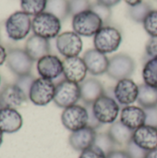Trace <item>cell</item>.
I'll use <instances>...</instances> for the list:
<instances>
[{"label":"cell","mask_w":157,"mask_h":158,"mask_svg":"<svg viewBox=\"0 0 157 158\" xmlns=\"http://www.w3.org/2000/svg\"><path fill=\"white\" fill-rule=\"evenodd\" d=\"M45 11L55 15L63 21L70 16L69 0H47Z\"/></svg>","instance_id":"d4e9b609"},{"label":"cell","mask_w":157,"mask_h":158,"mask_svg":"<svg viewBox=\"0 0 157 158\" xmlns=\"http://www.w3.org/2000/svg\"><path fill=\"white\" fill-rule=\"evenodd\" d=\"M37 72L40 77L52 81L63 75V61L56 55H46L37 61Z\"/></svg>","instance_id":"4fadbf2b"},{"label":"cell","mask_w":157,"mask_h":158,"mask_svg":"<svg viewBox=\"0 0 157 158\" xmlns=\"http://www.w3.org/2000/svg\"><path fill=\"white\" fill-rule=\"evenodd\" d=\"M142 76L145 84L157 88V58H149L145 62Z\"/></svg>","instance_id":"484cf974"},{"label":"cell","mask_w":157,"mask_h":158,"mask_svg":"<svg viewBox=\"0 0 157 158\" xmlns=\"http://www.w3.org/2000/svg\"><path fill=\"white\" fill-rule=\"evenodd\" d=\"M80 89L81 99L86 106L93 105L99 97L105 94L101 81L94 78L85 79L80 83Z\"/></svg>","instance_id":"ffe728a7"},{"label":"cell","mask_w":157,"mask_h":158,"mask_svg":"<svg viewBox=\"0 0 157 158\" xmlns=\"http://www.w3.org/2000/svg\"><path fill=\"white\" fill-rule=\"evenodd\" d=\"M132 141L143 150L149 152L157 148V128L143 125L135 130Z\"/></svg>","instance_id":"d6986e66"},{"label":"cell","mask_w":157,"mask_h":158,"mask_svg":"<svg viewBox=\"0 0 157 158\" xmlns=\"http://www.w3.org/2000/svg\"><path fill=\"white\" fill-rule=\"evenodd\" d=\"M145 53L150 58H157V37H150L145 44Z\"/></svg>","instance_id":"8d00e7d4"},{"label":"cell","mask_w":157,"mask_h":158,"mask_svg":"<svg viewBox=\"0 0 157 158\" xmlns=\"http://www.w3.org/2000/svg\"><path fill=\"white\" fill-rule=\"evenodd\" d=\"M145 111V125L157 128V106L144 108Z\"/></svg>","instance_id":"d590c367"},{"label":"cell","mask_w":157,"mask_h":158,"mask_svg":"<svg viewBox=\"0 0 157 158\" xmlns=\"http://www.w3.org/2000/svg\"><path fill=\"white\" fill-rule=\"evenodd\" d=\"M114 97L119 106H127L134 104L138 99L139 85L130 78L118 81L113 90Z\"/></svg>","instance_id":"7c38bea8"},{"label":"cell","mask_w":157,"mask_h":158,"mask_svg":"<svg viewBox=\"0 0 157 158\" xmlns=\"http://www.w3.org/2000/svg\"><path fill=\"white\" fill-rule=\"evenodd\" d=\"M47 0H20L21 11L29 16H37L45 11Z\"/></svg>","instance_id":"4316f807"},{"label":"cell","mask_w":157,"mask_h":158,"mask_svg":"<svg viewBox=\"0 0 157 158\" xmlns=\"http://www.w3.org/2000/svg\"><path fill=\"white\" fill-rule=\"evenodd\" d=\"M87 70L93 76H101L107 72L109 58L95 48L88 49L82 56Z\"/></svg>","instance_id":"9a60e30c"},{"label":"cell","mask_w":157,"mask_h":158,"mask_svg":"<svg viewBox=\"0 0 157 158\" xmlns=\"http://www.w3.org/2000/svg\"><path fill=\"white\" fill-rule=\"evenodd\" d=\"M23 125L21 114L15 108L2 107L0 109V131L3 133H15Z\"/></svg>","instance_id":"ac0fdd59"},{"label":"cell","mask_w":157,"mask_h":158,"mask_svg":"<svg viewBox=\"0 0 157 158\" xmlns=\"http://www.w3.org/2000/svg\"><path fill=\"white\" fill-rule=\"evenodd\" d=\"M107 156L105 155V153L101 150L99 147H97L96 145H92L91 147L83 150L82 152H81V155L79 158H106Z\"/></svg>","instance_id":"d6a6232c"},{"label":"cell","mask_w":157,"mask_h":158,"mask_svg":"<svg viewBox=\"0 0 157 158\" xmlns=\"http://www.w3.org/2000/svg\"><path fill=\"white\" fill-rule=\"evenodd\" d=\"M7 57V51L6 49L0 44V66H2L5 62H6Z\"/></svg>","instance_id":"60d3db41"},{"label":"cell","mask_w":157,"mask_h":158,"mask_svg":"<svg viewBox=\"0 0 157 158\" xmlns=\"http://www.w3.org/2000/svg\"><path fill=\"white\" fill-rule=\"evenodd\" d=\"M93 3L90 0H69L70 16H75L82 11L91 9Z\"/></svg>","instance_id":"1f68e13d"},{"label":"cell","mask_w":157,"mask_h":158,"mask_svg":"<svg viewBox=\"0 0 157 158\" xmlns=\"http://www.w3.org/2000/svg\"><path fill=\"white\" fill-rule=\"evenodd\" d=\"M129 6H134L143 2V0H123Z\"/></svg>","instance_id":"b9f144b4"},{"label":"cell","mask_w":157,"mask_h":158,"mask_svg":"<svg viewBox=\"0 0 157 158\" xmlns=\"http://www.w3.org/2000/svg\"><path fill=\"white\" fill-rule=\"evenodd\" d=\"M31 16L23 11L12 13L6 20L5 29L9 39L20 41L25 39L31 31Z\"/></svg>","instance_id":"5b68a950"},{"label":"cell","mask_w":157,"mask_h":158,"mask_svg":"<svg viewBox=\"0 0 157 158\" xmlns=\"http://www.w3.org/2000/svg\"><path fill=\"white\" fill-rule=\"evenodd\" d=\"M126 152L130 158H145L147 154V151L138 146L133 141H130L126 145Z\"/></svg>","instance_id":"836d02e7"},{"label":"cell","mask_w":157,"mask_h":158,"mask_svg":"<svg viewBox=\"0 0 157 158\" xmlns=\"http://www.w3.org/2000/svg\"><path fill=\"white\" fill-rule=\"evenodd\" d=\"M89 111L87 106L74 105L67 107L61 114V122L69 131L73 132L88 126Z\"/></svg>","instance_id":"9c48e42d"},{"label":"cell","mask_w":157,"mask_h":158,"mask_svg":"<svg viewBox=\"0 0 157 158\" xmlns=\"http://www.w3.org/2000/svg\"><path fill=\"white\" fill-rule=\"evenodd\" d=\"M143 29L151 37H157V9H153L143 22Z\"/></svg>","instance_id":"f546056e"},{"label":"cell","mask_w":157,"mask_h":158,"mask_svg":"<svg viewBox=\"0 0 157 158\" xmlns=\"http://www.w3.org/2000/svg\"><path fill=\"white\" fill-rule=\"evenodd\" d=\"M119 121L129 129L135 131L145 125V111L140 106H124L119 114Z\"/></svg>","instance_id":"e0dca14e"},{"label":"cell","mask_w":157,"mask_h":158,"mask_svg":"<svg viewBox=\"0 0 157 158\" xmlns=\"http://www.w3.org/2000/svg\"><path fill=\"white\" fill-rule=\"evenodd\" d=\"M121 0H96L97 3L99 4H102L105 6H108V7H112L116 5H118Z\"/></svg>","instance_id":"ab89813d"},{"label":"cell","mask_w":157,"mask_h":158,"mask_svg":"<svg viewBox=\"0 0 157 158\" xmlns=\"http://www.w3.org/2000/svg\"><path fill=\"white\" fill-rule=\"evenodd\" d=\"M153 10L152 6L148 2H143L134 6H130L128 10L129 17L137 23H143L146 16Z\"/></svg>","instance_id":"83f0119b"},{"label":"cell","mask_w":157,"mask_h":158,"mask_svg":"<svg viewBox=\"0 0 157 158\" xmlns=\"http://www.w3.org/2000/svg\"><path fill=\"white\" fill-rule=\"evenodd\" d=\"M87 73L88 70L82 57H65L63 60V76L65 80L80 84L86 79Z\"/></svg>","instance_id":"5bb4252c"},{"label":"cell","mask_w":157,"mask_h":158,"mask_svg":"<svg viewBox=\"0 0 157 158\" xmlns=\"http://www.w3.org/2000/svg\"><path fill=\"white\" fill-rule=\"evenodd\" d=\"M56 46L64 57H73L81 53L83 42L75 31H64L56 38Z\"/></svg>","instance_id":"8fae6325"},{"label":"cell","mask_w":157,"mask_h":158,"mask_svg":"<svg viewBox=\"0 0 157 158\" xmlns=\"http://www.w3.org/2000/svg\"><path fill=\"white\" fill-rule=\"evenodd\" d=\"M104 26L101 18L92 9L82 11L72 17L73 31L80 36L92 37Z\"/></svg>","instance_id":"277c9868"},{"label":"cell","mask_w":157,"mask_h":158,"mask_svg":"<svg viewBox=\"0 0 157 158\" xmlns=\"http://www.w3.org/2000/svg\"><path fill=\"white\" fill-rule=\"evenodd\" d=\"M36 78H34L31 74L29 75H24V76H20L18 77V79L16 80V84L28 95L29 97V92L31 89V86L32 84V82L34 81Z\"/></svg>","instance_id":"e575fe53"},{"label":"cell","mask_w":157,"mask_h":158,"mask_svg":"<svg viewBox=\"0 0 157 158\" xmlns=\"http://www.w3.org/2000/svg\"><path fill=\"white\" fill-rule=\"evenodd\" d=\"M145 158H157V148L155 150L147 152Z\"/></svg>","instance_id":"7bdbcfd3"},{"label":"cell","mask_w":157,"mask_h":158,"mask_svg":"<svg viewBox=\"0 0 157 158\" xmlns=\"http://www.w3.org/2000/svg\"><path fill=\"white\" fill-rule=\"evenodd\" d=\"M28 95L16 84H6L0 90V103L3 107L19 108L28 101Z\"/></svg>","instance_id":"2e32d148"},{"label":"cell","mask_w":157,"mask_h":158,"mask_svg":"<svg viewBox=\"0 0 157 158\" xmlns=\"http://www.w3.org/2000/svg\"><path fill=\"white\" fill-rule=\"evenodd\" d=\"M61 20L55 15L46 11L33 17L31 20V31L33 34L50 40L60 34L62 28Z\"/></svg>","instance_id":"6da1fadb"},{"label":"cell","mask_w":157,"mask_h":158,"mask_svg":"<svg viewBox=\"0 0 157 158\" xmlns=\"http://www.w3.org/2000/svg\"><path fill=\"white\" fill-rule=\"evenodd\" d=\"M88 108V107H87ZM88 111H89V120H88V126L87 127H90V128H93L94 130H96L97 128H99L102 124L96 119L95 116L93 115V111H92V108H91V106H90V109L88 108Z\"/></svg>","instance_id":"74e56055"},{"label":"cell","mask_w":157,"mask_h":158,"mask_svg":"<svg viewBox=\"0 0 157 158\" xmlns=\"http://www.w3.org/2000/svg\"><path fill=\"white\" fill-rule=\"evenodd\" d=\"M96 134L97 132L94 129L85 127L81 130L71 132L68 143L74 150L82 152L94 144Z\"/></svg>","instance_id":"44dd1931"},{"label":"cell","mask_w":157,"mask_h":158,"mask_svg":"<svg viewBox=\"0 0 157 158\" xmlns=\"http://www.w3.org/2000/svg\"><path fill=\"white\" fill-rule=\"evenodd\" d=\"M81 100V89L80 84L63 80L56 84V93L54 97V103L60 108H67L76 105Z\"/></svg>","instance_id":"8992f818"},{"label":"cell","mask_w":157,"mask_h":158,"mask_svg":"<svg viewBox=\"0 0 157 158\" xmlns=\"http://www.w3.org/2000/svg\"><path fill=\"white\" fill-rule=\"evenodd\" d=\"M24 50L33 61H38L50 54V42L47 39L32 34L27 39Z\"/></svg>","instance_id":"7402d4cb"},{"label":"cell","mask_w":157,"mask_h":158,"mask_svg":"<svg viewBox=\"0 0 157 158\" xmlns=\"http://www.w3.org/2000/svg\"><path fill=\"white\" fill-rule=\"evenodd\" d=\"M133 132L134 131L126 127L119 120L111 124L108 131V133L115 143L121 146L127 145L130 141H132Z\"/></svg>","instance_id":"603a6c76"},{"label":"cell","mask_w":157,"mask_h":158,"mask_svg":"<svg viewBox=\"0 0 157 158\" xmlns=\"http://www.w3.org/2000/svg\"><path fill=\"white\" fill-rule=\"evenodd\" d=\"M94 145H96L101 150H103L105 153V155L107 156L108 154H110L112 151L115 150L116 143L112 140V138L110 137L108 132H106V133L101 132V133L96 134Z\"/></svg>","instance_id":"f1b7e54d"},{"label":"cell","mask_w":157,"mask_h":158,"mask_svg":"<svg viewBox=\"0 0 157 158\" xmlns=\"http://www.w3.org/2000/svg\"><path fill=\"white\" fill-rule=\"evenodd\" d=\"M2 143H3V132L0 131V146L2 144Z\"/></svg>","instance_id":"ee69618b"},{"label":"cell","mask_w":157,"mask_h":158,"mask_svg":"<svg viewBox=\"0 0 157 158\" xmlns=\"http://www.w3.org/2000/svg\"><path fill=\"white\" fill-rule=\"evenodd\" d=\"M0 84H1V77H0Z\"/></svg>","instance_id":"bcb514c9"},{"label":"cell","mask_w":157,"mask_h":158,"mask_svg":"<svg viewBox=\"0 0 157 158\" xmlns=\"http://www.w3.org/2000/svg\"><path fill=\"white\" fill-rule=\"evenodd\" d=\"M91 9L93 10L101 18V19L104 22V25H109V22L111 21V18H112L111 7L105 6L102 4L95 2L92 5Z\"/></svg>","instance_id":"4dcf8cb0"},{"label":"cell","mask_w":157,"mask_h":158,"mask_svg":"<svg viewBox=\"0 0 157 158\" xmlns=\"http://www.w3.org/2000/svg\"><path fill=\"white\" fill-rule=\"evenodd\" d=\"M33 62L24 49L10 48L7 50L6 66L17 77L31 74Z\"/></svg>","instance_id":"30bf717a"},{"label":"cell","mask_w":157,"mask_h":158,"mask_svg":"<svg viewBox=\"0 0 157 158\" xmlns=\"http://www.w3.org/2000/svg\"><path fill=\"white\" fill-rule=\"evenodd\" d=\"M92 111L101 124H113L120 114V106L115 98L103 94L93 105Z\"/></svg>","instance_id":"3957f363"},{"label":"cell","mask_w":157,"mask_h":158,"mask_svg":"<svg viewBox=\"0 0 157 158\" xmlns=\"http://www.w3.org/2000/svg\"><path fill=\"white\" fill-rule=\"evenodd\" d=\"M121 42V31L111 25H104L93 36L94 48L105 55L116 52L119 48Z\"/></svg>","instance_id":"7a4b0ae2"},{"label":"cell","mask_w":157,"mask_h":158,"mask_svg":"<svg viewBox=\"0 0 157 158\" xmlns=\"http://www.w3.org/2000/svg\"><path fill=\"white\" fill-rule=\"evenodd\" d=\"M106 158H130L126 151L121 150H114L110 154L107 155Z\"/></svg>","instance_id":"f35d334b"},{"label":"cell","mask_w":157,"mask_h":158,"mask_svg":"<svg viewBox=\"0 0 157 158\" xmlns=\"http://www.w3.org/2000/svg\"><path fill=\"white\" fill-rule=\"evenodd\" d=\"M136 63L134 59L124 53H119L109 58L106 74L113 80L119 81L130 78L135 71Z\"/></svg>","instance_id":"ba28073f"},{"label":"cell","mask_w":157,"mask_h":158,"mask_svg":"<svg viewBox=\"0 0 157 158\" xmlns=\"http://www.w3.org/2000/svg\"><path fill=\"white\" fill-rule=\"evenodd\" d=\"M55 93L56 84L54 81L40 77L35 79L31 86L29 100L35 106H44L54 101Z\"/></svg>","instance_id":"52a82bcc"},{"label":"cell","mask_w":157,"mask_h":158,"mask_svg":"<svg viewBox=\"0 0 157 158\" xmlns=\"http://www.w3.org/2000/svg\"><path fill=\"white\" fill-rule=\"evenodd\" d=\"M137 102L143 108H149L157 106V88L145 83L139 85V94Z\"/></svg>","instance_id":"cb8c5ba5"},{"label":"cell","mask_w":157,"mask_h":158,"mask_svg":"<svg viewBox=\"0 0 157 158\" xmlns=\"http://www.w3.org/2000/svg\"><path fill=\"white\" fill-rule=\"evenodd\" d=\"M2 107H3V106H2V105H1V103H0V109H1Z\"/></svg>","instance_id":"f6af8a7d"}]
</instances>
